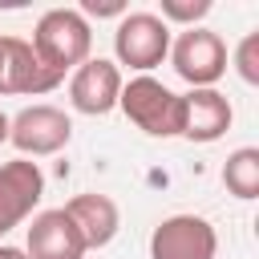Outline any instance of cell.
Instances as JSON below:
<instances>
[{"mask_svg":"<svg viewBox=\"0 0 259 259\" xmlns=\"http://www.w3.org/2000/svg\"><path fill=\"white\" fill-rule=\"evenodd\" d=\"M73 138V121L57 105H24L16 117H8V142L20 150V158H49L61 154Z\"/></svg>","mask_w":259,"mask_h":259,"instance_id":"cell-5","label":"cell"},{"mask_svg":"<svg viewBox=\"0 0 259 259\" xmlns=\"http://www.w3.org/2000/svg\"><path fill=\"white\" fill-rule=\"evenodd\" d=\"M113 65H125L138 77H146L170 57V28L158 20V12H125L113 28Z\"/></svg>","mask_w":259,"mask_h":259,"instance_id":"cell-4","label":"cell"},{"mask_svg":"<svg viewBox=\"0 0 259 259\" xmlns=\"http://www.w3.org/2000/svg\"><path fill=\"white\" fill-rule=\"evenodd\" d=\"M61 210H65V214H69V223L77 227V235H81L85 251L109 247V243H113V235H117V227H121V210H117V202H113L109 194H97V190L73 194Z\"/></svg>","mask_w":259,"mask_h":259,"instance_id":"cell-11","label":"cell"},{"mask_svg":"<svg viewBox=\"0 0 259 259\" xmlns=\"http://www.w3.org/2000/svg\"><path fill=\"white\" fill-rule=\"evenodd\" d=\"M219 235L202 214H170L150 235V259H214Z\"/></svg>","mask_w":259,"mask_h":259,"instance_id":"cell-6","label":"cell"},{"mask_svg":"<svg viewBox=\"0 0 259 259\" xmlns=\"http://www.w3.org/2000/svg\"><path fill=\"white\" fill-rule=\"evenodd\" d=\"M61 85V77H53L28 40L20 36H0V97H40V93H53Z\"/></svg>","mask_w":259,"mask_h":259,"instance_id":"cell-9","label":"cell"},{"mask_svg":"<svg viewBox=\"0 0 259 259\" xmlns=\"http://www.w3.org/2000/svg\"><path fill=\"white\" fill-rule=\"evenodd\" d=\"M235 73L247 81V85H259V32H247L235 49Z\"/></svg>","mask_w":259,"mask_h":259,"instance_id":"cell-15","label":"cell"},{"mask_svg":"<svg viewBox=\"0 0 259 259\" xmlns=\"http://www.w3.org/2000/svg\"><path fill=\"white\" fill-rule=\"evenodd\" d=\"M4 142H8V113L0 109V146H4Z\"/></svg>","mask_w":259,"mask_h":259,"instance_id":"cell-18","label":"cell"},{"mask_svg":"<svg viewBox=\"0 0 259 259\" xmlns=\"http://www.w3.org/2000/svg\"><path fill=\"white\" fill-rule=\"evenodd\" d=\"M223 186L243 202L259 198V150L255 146H243L223 162Z\"/></svg>","mask_w":259,"mask_h":259,"instance_id":"cell-13","label":"cell"},{"mask_svg":"<svg viewBox=\"0 0 259 259\" xmlns=\"http://www.w3.org/2000/svg\"><path fill=\"white\" fill-rule=\"evenodd\" d=\"M77 12H81V16H117V20H121L130 8H125L121 0H105V4H97V0H85Z\"/></svg>","mask_w":259,"mask_h":259,"instance_id":"cell-16","label":"cell"},{"mask_svg":"<svg viewBox=\"0 0 259 259\" xmlns=\"http://www.w3.org/2000/svg\"><path fill=\"white\" fill-rule=\"evenodd\" d=\"M24 255L28 259H85V243H81L77 227L69 223V214L57 206V210L32 214Z\"/></svg>","mask_w":259,"mask_h":259,"instance_id":"cell-12","label":"cell"},{"mask_svg":"<svg viewBox=\"0 0 259 259\" xmlns=\"http://www.w3.org/2000/svg\"><path fill=\"white\" fill-rule=\"evenodd\" d=\"M178 97H182L178 138L198 142V146H210V142H219V138L231 130L235 109H231V101H227L219 89H190V93H178Z\"/></svg>","mask_w":259,"mask_h":259,"instance_id":"cell-10","label":"cell"},{"mask_svg":"<svg viewBox=\"0 0 259 259\" xmlns=\"http://www.w3.org/2000/svg\"><path fill=\"white\" fill-rule=\"evenodd\" d=\"M0 259H28L24 247H12V243H0Z\"/></svg>","mask_w":259,"mask_h":259,"instance_id":"cell-17","label":"cell"},{"mask_svg":"<svg viewBox=\"0 0 259 259\" xmlns=\"http://www.w3.org/2000/svg\"><path fill=\"white\" fill-rule=\"evenodd\" d=\"M121 97V69L105 57H89L69 77V105L85 117H105L117 109Z\"/></svg>","mask_w":259,"mask_h":259,"instance_id":"cell-7","label":"cell"},{"mask_svg":"<svg viewBox=\"0 0 259 259\" xmlns=\"http://www.w3.org/2000/svg\"><path fill=\"white\" fill-rule=\"evenodd\" d=\"M210 12V0H162V24H182V28H194L202 16Z\"/></svg>","mask_w":259,"mask_h":259,"instance_id":"cell-14","label":"cell"},{"mask_svg":"<svg viewBox=\"0 0 259 259\" xmlns=\"http://www.w3.org/2000/svg\"><path fill=\"white\" fill-rule=\"evenodd\" d=\"M32 53L36 61L65 81V73H73L77 65L89 61V49H93V28L89 20L77 12V8H49L40 12L36 28H32Z\"/></svg>","mask_w":259,"mask_h":259,"instance_id":"cell-1","label":"cell"},{"mask_svg":"<svg viewBox=\"0 0 259 259\" xmlns=\"http://www.w3.org/2000/svg\"><path fill=\"white\" fill-rule=\"evenodd\" d=\"M117 109L150 138H178V125H182V97L174 89H166L158 77H134V81H121V97H117Z\"/></svg>","mask_w":259,"mask_h":259,"instance_id":"cell-2","label":"cell"},{"mask_svg":"<svg viewBox=\"0 0 259 259\" xmlns=\"http://www.w3.org/2000/svg\"><path fill=\"white\" fill-rule=\"evenodd\" d=\"M45 198V174L28 158H12L0 166V235L32 219L36 202Z\"/></svg>","mask_w":259,"mask_h":259,"instance_id":"cell-8","label":"cell"},{"mask_svg":"<svg viewBox=\"0 0 259 259\" xmlns=\"http://www.w3.org/2000/svg\"><path fill=\"white\" fill-rule=\"evenodd\" d=\"M170 65L190 89H214L227 73V45L219 32L194 24L170 36Z\"/></svg>","mask_w":259,"mask_h":259,"instance_id":"cell-3","label":"cell"}]
</instances>
